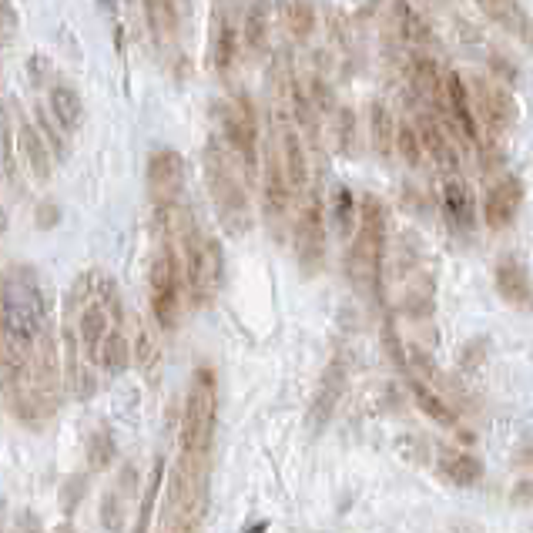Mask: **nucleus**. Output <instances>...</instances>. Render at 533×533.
I'll return each mask as SVG.
<instances>
[{
	"label": "nucleus",
	"instance_id": "nucleus-1",
	"mask_svg": "<svg viewBox=\"0 0 533 533\" xmlns=\"http://www.w3.org/2000/svg\"><path fill=\"white\" fill-rule=\"evenodd\" d=\"M0 389L24 423L61 403V352L34 269L0 275Z\"/></svg>",
	"mask_w": 533,
	"mask_h": 533
},
{
	"label": "nucleus",
	"instance_id": "nucleus-2",
	"mask_svg": "<svg viewBox=\"0 0 533 533\" xmlns=\"http://www.w3.org/2000/svg\"><path fill=\"white\" fill-rule=\"evenodd\" d=\"M64 322H71L74 339H78V376H74L71 393L78 399H91L98 389V352L108 329L125 322L118 299V285L101 269L84 272L68 295V312Z\"/></svg>",
	"mask_w": 533,
	"mask_h": 533
},
{
	"label": "nucleus",
	"instance_id": "nucleus-3",
	"mask_svg": "<svg viewBox=\"0 0 533 533\" xmlns=\"http://www.w3.org/2000/svg\"><path fill=\"white\" fill-rule=\"evenodd\" d=\"M383 252H386V212L373 195L359 205V225L356 239L349 249V279L363 295L383 292Z\"/></svg>",
	"mask_w": 533,
	"mask_h": 533
},
{
	"label": "nucleus",
	"instance_id": "nucleus-4",
	"mask_svg": "<svg viewBox=\"0 0 533 533\" xmlns=\"http://www.w3.org/2000/svg\"><path fill=\"white\" fill-rule=\"evenodd\" d=\"M215 423H218V393H215V373L212 369H198L192 379L182 413V460L188 466H208L215 440Z\"/></svg>",
	"mask_w": 533,
	"mask_h": 533
},
{
	"label": "nucleus",
	"instance_id": "nucleus-5",
	"mask_svg": "<svg viewBox=\"0 0 533 533\" xmlns=\"http://www.w3.org/2000/svg\"><path fill=\"white\" fill-rule=\"evenodd\" d=\"M205 182L208 192H212V202L218 208V218H222L228 235H245L252 228V208H249V195H245V185L235 175L232 161L225 158V151L218 148V141H208L205 148Z\"/></svg>",
	"mask_w": 533,
	"mask_h": 533
},
{
	"label": "nucleus",
	"instance_id": "nucleus-6",
	"mask_svg": "<svg viewBox=\"0 0 533 533\" xmlns=\"http://www.w3.org/2000/svg\"><path fill=\"white\" fill-rule=\"evenodd\" d=\"M151 312H155L158 326L168 332L178 326V316H182V279H178L175 255L161 235L155 255H151Z\"/></svg>",
	"mask_w": 533,
	"mask_h": 533
},
{
	"label": "nucleus",
	"instance_id": "nucleus-7",
	"mask_svg": "<svg viewBox=\"0 0 533 533\" xmlns=\"http://www.w3.org/2000/svg\"><path fill=\"white\" fill-rule=\"evenodd\" d=\"M295 255H299L302 269L316 275L326 262V215L316 192H306V202L295 218Z\"/></svg>",
	"mask_w": 533,
	"mask_h": 533
},
{
	"label": "nucleus",
	"instance_id": "nucleus-8",
	"mask_svg": "<svg viewBox=\"0 0 533 533\" xmlns=\"http://www.w3.org/2000/svg\"><path fill=\"white\" fill-rule=\"evenodd\" d=\"M222 125L228 145H232V151L242 161L245 175H255V165H259V125H255L249 98H235L232 104H222Z\"/></svg>",
	"mask_w": 533,
	"mask_h": 533
},
{
	"label": "nucleus",
	"instance_id": "nucleus-9",
	"mask_svg": "<svg viewBox=\"0 0 533 533\" xmlns=\"http://www.w3.org/2000/svg\"><path fill=\"white\" fill-rule=\"evenodd\" d=\"M185 185V158L171 148H161L148 158V195L155 205L178 202Z\"/></svg>",
	"mask_w": 533,
	"mask_h": 533
},
{
	"label": "nucleus",
	"instance_id": "nucleus-10",
	"mask_svg": "<svg viewBox=\"0 0 533 533\" xmlns=\"http://www.w3.org/2000/svg\"><path fill=\"white\" fill-rule=\"evenodd\" d=\"M346 376H349L346 356L336 352L332 363L326 366V373H322V383H319L316 399H312V409H309V430L312 433H322L326 423L332 420V413H336V406L342 399V389H346Z\"/></svg>",
	"mask_w": 533,
	"mask_h": 533
},
{
	"label": "nucleus",
	"instance_id": "nucleus-11",
	"mask_svg": "<svg viewBox=\"0 0 533 533\" xmlns=\"http://www.w3.org/2000/svg\"><path fill=\"white\" fill-rule=\"evenodd\" d=\"M473 118H480L490 131H507L513 121H517V101L510 98L507 88H497V84L477 81V101H470Z\"/></svg>",
	"mask_w": 533,
	"mask_h": 533
},
{
	"label": "nucleus",
	"instance_id": "nucleus-12",
	"mask_svg": "<svg viewBox=\"0 0 533 533\" xmlns=\"http://www.w3.org/2000/svg\"><path fill=\"white\" fill-rule=\"evenodd\" d=\"M14 148H17V155H21L27 175H31L34 182H41V185L51 182V151H47L44 135H41V131H37L27 118L17 121Z\"/></svg>",
	"mask_w": 533,
	"mask_h": 533
},
{
	"label": "nucleus",
	"instance_id": "nucleus-13",
	"mask_svg": "<svg viewBox=\"0 0 533 533\" xmlns=\"http://www.w3.org/2000/svg\"><path fill=\"white\" fill-rule=\"evenodd\" d=\"M279 161H282V171H285V182H289V192H306V182H309V161H306V148H302V138H299V128L295 125H285L282 135H279Z\"/></svg>",
	"mask_w": 533,
	"mask_h": 533
},
{
	"label": "nucleus",
	"instance_id": "nucleus-14",
	"mask_svg": "<svg viewBox=\"0 0 533 533\" xmlns=\"http://www.w3.org/2000/svg\"><path fill=\"white\" fill-rule=\"evenodd\" d=\"M520 198H523V182L520 178H503L490 188L487 195V205H483V218H487L490 228H507L513 218H517V208H520Z\"/></svg>",
	"mask_w": 533,
	"mask_h": 533
},
{
	"label": "nucleus",
	"instance_id": "nucleus-15",
	"mask_svg": "<svg viewBox=\"0 0 533 533\" xmlns=\"http://www.w3.org/2000/svg\"><path fill=\"white\" fill-rule=\"evenodd\" d=\"M289 198L292 192H289V182H285L279 148L269 145V151H265V215H269V222H282Z\"/></svg>",
	"mask_w": 533,
	"mask_h": 533
},
{
	"label": "nucleus",
	"instance_id": "nucleus-16",
	"mask_svg": "<svg viewBox=\"0 0 533 533\" xmlns=\"http://www.w3.org/2000/svg\"><path fill=\"white\" fill-rule=\"evenodd\" d=\"M473 4H477L493 24H500L503 31L517 34L520 41L530 37V17H527V11H523L520 0H473Z\"/></svg>",
	"mask_w": 533,
	"mask_h": 533
},
{
	"label": "nucleus",
	"instance_id": "nucleus-17",
	"mask_svg": "<svg viewBox=\"0 0 533 533\" xmlns=\"http://www.w3.org/2000/svg\"><path fill=\"white\" fill-rule=\"evenodd\" d=\"M128 363H131V346L125 339V322H121V326L108 329V336H104V342H101L98 373H104L108 379H118L128 369Z\"/></svg>",
	"mask_w": 533,
	"mask_h": 533
},
{
	"label": "nucleus",
	"instance_id": "nucleus-18",
	"mask_svg": "<svg viewBox=\"0 0 533 533\" xmlns=\"http://www.w3.org/2000/svg\"><path fill=\"white\" fill-rule=\"evenodd\" d=\"M446 91V101H450V111L456 118V131H463L466 141H477L480 128H477V118H473V104H470V94H466V84L460 74H450L443 84Z\"/></svg>",
	"mask_w": 533,
	"mask_h": 533
},
{
	"label": "nucleus",
	"instance_id": "nucleus-19",
	"mask_svg": "<svg viewBox=\"0 0 533 533\" xmlns=\"http://www.w3.org/2000/svg\"><path fill=\"white\" fill-rule=\"evenodd\" d=\"M443 205H446V212H450V218H453L456 225L473 228V222H477L473 192H470V185L463 182V175H446V182H443Z\"/></svg>",
	"mask_w": 533,
	"mask_h": 533
},
{
	"label": "nucleus",
	"instance_id": "nucleus-20",
	"mask_svg": "<svg viewBox=\"0 0 533 533\" xmlns=\"http://www.w3.org/2000/svg\"><path fill=\"white\" fill-rule=\"evenodd\" d=\"M497 292L510 306H527L530 302V275L517 259H503L497 265Z\"/></svg>",
	"mask_w": 533,
	"mask_h": 533
},
{
	"label": "nucleus",
	"instance_id": "nucleus-21",
	"mask_svg": "<svg viewBox=\"0 0 533 533\" xmlns=\"http://www.w3.org/2000/svg\"><path fill=\"white\" fill-rule=\"evenodd\" d=\"M440 470L453 487H477V483L483 480V463L470 453L443 450L440 453Z\"/></svg>",
	"mask_w": 533,
	"mask_h": 533
},
{
	"label": "nucleus",
	"instance_id": "nucleus-22",
	"mask_svg": "<svg viewBox=\"0 0 533 533\" xmlns=\"http://www.w3.org/2000/svg\"><path fill=\"white\" fill-rule=\"evenodd\" d=\"M51 114L57 118V125H61L64 131H78L81 121H84V101L81 94L68 88V84H54L51 88Z\"/></svg>",
	"mask_w": 533,
	"mask_h": 533
},
{
	"label": "nucleus",
	"instance_id": "nucleus-23",
	"mask_svg": "<svg viewBox=\"0 0 533 533\" xmlns=\"http://www.w3.org/2000/svg\"><path fill=\"white\" fill-rule=\"evenodd\" d=\"M145 17H148V27H151V34H155L158 47L175 41L178 11H175V4H171V0H145Z\"/></svg>",
	"mask_w": 533,
	"mask_h": 533
},
{
	"label": "nucleus",
	"instance_id": "nucleus-24",
	"mask_svg": "<svg viewBox=\"0 0 533 533\" xmlns=\"http://www.w3.org/2000/svg\"><path fill=\"white\" fill-rule=\"evenodd\" d=\"M409 389H413V396H416V406H420L433 423H440V426H456V413H453V409L446 406L436 393H430V389H426V386L420 383V379H409Z\"/></svg>",
	"mask_w": 533,
	"mask_h": 533
},
{
	"label": "nucleus",
	"instance_id": "nucleus-25",
	"mask_svg": "<svg viewBox=\"0 0 533 533\" xmlns=\"http://www.w3.org/2000/svg\"><path fill=\"white\" fill-rule=\"evenodd\" d=\"M135 363H138L141 373L155 383L158 366H161V349H158V339L151 336V329L141 326V322H138V336H135Z\"/></svg>",
	"mask_w": 533,
	"mask_h": 533
},
{
	"label": "nucleus",
	"instance_id": "nucleus-26",
	"mask_svg": "<svg viewBox=\"0 0 533 533\" xmlns=\"http://www.w3.org/2000/svg\"><path fill=\"white\" fill-rule=\"evenodd\" d=\"M416 138H420V148H426V155H433L440 165H453V155H450V145H446L440 125H436L433 118H420V131H416Z\"/></svg>",
	"mask_w": 533,
	"mask_h": 533
},
{
	"label": "nucleus",
	"instance_id": "nucleus-27",
	"mask_svg": "<svg viewBox=\"0 0 533 533\" xmlns=\"http://www.w3.org/2000/svg\"><path fill=\"white\" fill-rule=\"evenodd\" d=\"M369 131H373V148L383 158H389V151H393L396 125H393V114H389L383 104H373V114H369Z\"/></svg>",
	"mask_w": 533,
	"mask_h": 533
},
{
	"label": "nucleus",
	"instance_id": "nucleus-28",
	"mask_svg": "<svg viewBox=\"0 0 533 533\" xmlns=\"http://www.w3.org/2000/svg\"><path fill=\"white\" fill-rule=\"evenodd\" d=\"M161 483H165V460H155V466H151V473H148V483H145V497H141V507H138V530L151 527V513H155Z\"/></svg>",
	"mask_w": 533,
	"mask_h": 533
},
{
	"label": "nucleus",
	"instance_id": "nucleus-29",
	"mask_svg": "<svg viewBox=\"0 0 533 533\" xmlns=\"http://www.w3.org/2000/svg\"><path fill=\"white\" fill-rule=\"evenodd\" d=\"M413 81L430 101L443 98V84H440V71H436L433 57H413Z\"/></svg>",
	"mask_w": 533,
	"mask_h": 533
},
{
	"label": "nucleus",
	"instance_id": "nucleus-30",
	"mask_svg": "<svg viewBox=\"0 0 533 533\" xmlns=\"http://www.w3.org/2000/svg\"><path fill=\"white\" fill-rule=\"evenodd\" d=\"M285 24H289V31L299 41H306L312 27H316V11H312V4H306V0H289L285 4Z\"/></svg>",
	"mask_w": 533,
	"mask_h": 533
},
{
	"label": "nucleus",
	"instance_id": "nucleus-31",
	"mask_svg": "<svg viewBox=\"0 0 533 533\" xmlns=\"http://www.w3.org/2000/svg\"><path fill=\"white\" fill-rule=\"evenodd\" d=\"M114 453H118V446H114L111 433L108 430H94L91 440H88V460H91V470H108Z\"/></svg>",
	"mask_w": 533,
	"mask_h": 533
},
{
	"label": "nucleus",
	"instance_id": "nucleus-32",
	"mask_svg": "<svg viewBox=\"0 0 533 533\" xmlns=\"http://www.w3.org/2000/svg\"><path fill=\"white\" fill-rule=\"evenodd\" d=\"M235 61V27L232 24H222L218 27V41H215V68L218 71H228Z\"/></svg>",
	"mask_w": 533,
	"mask_h": 533
},
{
	"label": "nucleus",
	"instance_id": "nucleus-33",
	"mask_svg": "<svg viewBox=\"0 0 533 533\" xmlns=\"http://www.w3.org/2000/svg\"><path fill=\"white\" fill-rule=\"evenodd\" d=\"M393 145L399 148V155L406 158V165H409V168H416V165H420L423 148H420V138H416V131L409 128V125H403V128L396 131V135H393Z\"/></svg>",
	"mask_w": 533,
	"mask_h": 533
},
{
	"label": "nucleus",
	"instance_id": "nucleus-34",
	"mask_svg": "<svg viewBox=\"0 0 533 533\" xmlns=\"http://www.w3.org/2000/svg\"><path fill=\"white\" fill-rule=\"evenodd\" d=\"M21 31V17H17L11 0H0V47H11Z\"/></svg>",
	"mask_w": 533,
	"mask_h": 533
},
{
	"label": "nucleus",
	"instance_id": "nucleus-35",
	"mask_svg": "<svg viewBox=\"0 0 533 533\" xmlns=\"http://www.w3.org/2000/svg\"><path fill=\"white\" fill-rule=\"evenodd\" d=\"M0 151H4V171L7 175H17V165H14V141H11V118H7V111L0 108Z\"/></svg>",
	"mask_w": 533,
	"mask_h": 533
},
{
	"label": "nucleus",
	"instance_id": "nucleus-36",
	"mask_svg": "<svg viewBox=\"0 0 533 533\" xmlns=\"http://www.w3.org/2000/svg\"><path fill=\"white\" fill-rule=\"evenodd\" d=\"M265 27H269V21H265V11H262V7H255V11L245 17V41H249L252 47H262L265 44Z\"/></svg>",
	"mask_w": 533,
	"mask_h": 533
},
{
	"label": "nucleus",
	"instance_id": "nucleus-37",
	"mask_svg": "<svg viewBox=\"0 0 533 533\" xmlns=\"http://www.w3.org/2000/svg\"><path fill=\"white\" fill-rule=\"evenodd\" d=\"M37 121H41V135H44V141H51V148L57 151V155H64V141H61V131L54 128L51 111H47V108H37Z\"/></svg>",
	"mask_w": 533,
	"mask_h": 533
},
{
	"label": "nucleus",
	"instance_id": "nucleus-38",
	"mask_svg": "<svg viewBox=\"0 0 533 533\" xmlns=\"http://www.w3.org/2000/svg\"><path fill=\"white\" fill-rule=\"evenodd\" d=\"M336 215H339L342 232L349 235V228H352V215H356V205H352V195H349V192H339V198H336Z\"/></svg>",
	"mask_w": 533,
	"mask_h": 533
},
{
	"label": "nucleus",
	"instance_id": "nucleus-39",
	"mask_svg": "<svg viewBox=\"0 0 533 533\" xmlns=\"http://www.w3.org/2000/svg\"><path fill=\"white\" fill-rule=\"evenodd\" d=\"M101 523H104V527H111V530H118V527H121V507H118V500H114V497L104 500V507H101Z\"/></svg>",
	"mask_w": 533,
	"mask_h": 533
},
{
	"label": "nucleus",
	"instance_id": "nucleus-40",
	"mask_svg": "<svg viewBox=\"0 0 533 533\" xmlns=\"http://www.w3.org/2000/svg\"><path fill=\"white\" fill-rule=\"evenodd\" d=\"M339 135H342V151H349V135H352V111L339 114Z\"/></svg>",
	"mask_w": 533,
	"mask_h": 533
},
{
	"label": "nucleus",
	"instance_id": "nucleus-41",
	"mask_svg": "<svg viewBox=\"0 0 533 533\" xmlns=\"http://www.w3.org/2000/svg\"><path fill=\"white\" fill-rule=\"evenodd\" d=\"M37 218H41V222H37L41 228H51V225L57 222V205L44 202V205H41V212H37Z\"/></svg>",
	"mask_w": 533,
	"mask_h": 533
},
{
	"label": "nucleus",
	"instance_id": "nucleus-42",
	"mask_svg": "<svg viewBox=\"0 0 533 533\" xmlns=\"http://www.w3.org/2000/svg\"><path fill=\"white\" fill-rule=\"evenodd\" d=\"M98 4H101V7H111V4H114V0H98Z\"/></svg>",
	"mask_w": 533,
	"mask_h": 533
},
{
	"label": "nucleus",
	"instance_id": "nucleus-43",
	"mask_svg": "<svg viewBox=\"0 0 533 533\" xmlns=\"http://www.w3.org/2000/svg\"><path fill=\"white\" fill-rule=\"evenodd\" d=\"M255 4H265V0H255Z\"/></svg>",
	"mask_w": 533,
	"mask_h": 533
}]
</instances>
